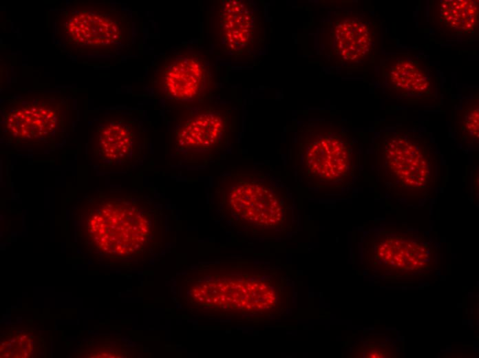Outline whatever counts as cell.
Instances as JSON below:
<instances>
[{"instance_id":"obj_7","label":"cell","mask_w":479,"mask_h":358,"mask_svg":"<svg viewBox=\"0 0 479 358\" xmlns=\"http://www.w3.org/2000/svg\"><path fill=\"white\" fill-rule=\"evenodd\" d=\"M70 123L69 100L62 96L28 94L9 99L1 107V134L14 147H52Z\"/></svg>"},{"instance_id":"obj_6","label":"cell","mask_w":479,"mask_h":358,"mask_svg":"<svg viewBox=\"0 0 479 358\" xmlns=\"http://www.w3.org/2000/svg\"><path fill=\"white\" fill-rule=\"evenodd\" d=\"M182 107L173 128L171 155L181 162L198 165L222 156L234 139L233 110L213 101Z\"/></svg>"},{"instance_id":"obj_15","label":"cell","mask_w":479,"mask_h":358,"mask_svg":"<svg viewBox=\"0 0 479 358\" xmlns=\"http://www.w3.org/2000/svg\"><path fill=\"white\" fill-rule=\"evenodd\" d=\"M455 127L459 139L468 147H478L479 140L478 94L464 102L455 114Z\"/></svg>"},{"instance_id":"obj_13","label":"cell","mask_w":479,"mask_h":358,"mask_svg":"<svg viewBox=\"0 0 479 358\" xmlns=\"http://www.w3.org/2000/svg\"><path fill=\"white\" fill-rule=\"evenodd\" d=\"M383 81L392 96L416 104L434 102L438 78L421 55L401 52L388 58L382 67Z\"/></svg>"},{"instance_id":"obj_3","label":"cell","mask_w":479,"mask_h":358,"mask_svg":"<svg viewBox=\"0 0 479 358\" xmlns=\"http://www.w3.org/2000/svg\"><path fill=\"white\" fill-rule=\"evenodd\" d=\"M295 147L297 169L308 184L323 190H341L352 184L358 165L357 145L340 124H303Z\"/></svg>"},{"instance_id":"obj_2","label":"cell","mask_w":479,"mask_h":358,"mask_svg":"<svg viewBox=\"0 0 479 358\" xmlns=\"http://www.w3.org/2000/svg\"><path fill=\"white\" fill-rule=\"evenodd\" d=\"M375 148L378 182L389 194L417 200L436 190L440 160L426 135L400 128L384 131Z\"/></svg>"},{"instance_id":"obj_10","label":"cell","mask_w":479,"mask_h":358,"mask_svg":"<svg viewBox=\"0 0 479 358\" xmlns=\"http://www.w3.org/2000/svg\"><path fill=\"white\" fill-rule=\"evenodd\" d=\"M147 145L138 122L125 114H108L92 127L89 156L103 169H129L142 160Z\"/></svg>"},{"instance_id":"obj_5","label":"cell","mask_w":479,"mask_h":358,"mask_svg":"<svg viewBox=\"0 0 479 358\" xmlns=\"http://www.w3.org/2000/svg\"><path fill=\"white\" fill-rule=\"evenodd\" d=\"M56 37L71 54L126 52L133 43L129 16L106 2L75 1L55 19Z\"/></svg>"},{"instance_id":"obj_8","label":"cell","mask_w":479,"mask_h":358,"mask_svg":"<svg viewBox=\"0 0 479 358\" xmlns=\"http://www.w3.org/2000/svg\"><path fill=\"white\" fill-rule=\"evenodd\" d=\"M211 2L209 32L215 53L234 62H250L256 59L265 43L262 5L251 0Z\"/></svg>"},{"instance_id":"obj_12","label":"cell","mask_w":479,"mask_h":358,"mask_svg":"<svg viewBox=\"0 0 479 358\" xmlns=\"http://www.w3.org/2000/svg\"><path fill=\"white\" fill-rule=\"evenodd\" d=\"M190 295L204 306L246 312L269 309L276 299L275 291L269 284L245 278L202 281L191 288Z\"/></svg>"},{"instance_id":"obj_11","label":"cell","mask_w":479,"mask_h":358,"mask_svg":"<svg viewBox=\"0 0 479 358\" xmlns=\"http://www.w3.org/2000/svg\"><path fill=\"white\" fill-rule=\"evenodd\" d=\"M321 42L324 56L332 63H359L376 51V27L363 14H334L322 25Z\"/></svg>"},{"instance_id":"obj_9","label":"cell","mask_w":479,"mask_h":358,"mask_svg":"<svg viewBox=\"0 0 479 358\" xmlns=\"http://www.w3.org/2000/svg\"><path fill=\"white\" fill-rule=\"evenodd\" d=\"M149 81L156 98L173 102L213 101L218 88L213 64L202 52L190 48L160 57Z\"/></svg>"},{"instance_id":"obj_14","label":"cell","mask_w":479,"mask_h":358,"mask_svg":"<svg viewBox=\"0 0 479 358\" xmlns=\"http://www.w3.org/2000/svg\"><path fill=\"white\" fill-rule=\"evenodd\" d=\"M429 19L441 36L471 37L478 31V1H432Z\"/></svg>"},{"instance_id":"obj_4","label":"cell","mask_w":479,"mask_h":358,"mask_svg":"<svg viewBox=\"0 0 479 358\" xmlns=\"http://www.w3.org/2000/svg\"><path fill=\"white\" fill-rule=\"evenodd\" d=\"M215 193L235 221L259 231H279L291 222L286 191L259 170L236 169L221 178Z\"/></svg>"},{"instance_id":"obj_1","label":"cell","mask_w":479,"mask_h":358,"mask_svg":"<svg viewBox=\"0 0 479 358\" xmlns=\"http://www.w3.org/2000/svg\"><path fill=\"white\" fill-rule=\"evenodd\" d=\"M79 212V236L96 255L125 258L149 250L156 242V212L136 193L95 192L83 201Z\"/></svg>"}]
</instances>
